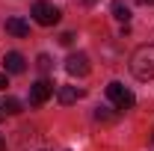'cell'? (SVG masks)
Wrapping results in <instances>:
<instances>
[{"label":"cell","instance_id":"6da1fadb","mask_svg":"<svg viewBox=\"0 0 154 151\" xmlns=\"http://www.w3.org/2000/svg\"><path fill=\"white\" fill-rule=\"evenodd\" d=\"M131 74L136 80H154V45H139L131 54Z\"/></svg>","mask_w":154,"mask_h":151},{"label":"cell","instance_id":"7a4b0ae2","mask_svg":"<svg viewBox=\"0 0 154 151\" xmlns=\"http://www.w3.org/2000/svg\"><path fill=\"white\" fill-rule=\"evenodd\" d=\"M107 98L116 104V110H131V107L136 104L134 92H131V89H125L122 83H110V86H107Z\"/></svg>","mask_w":154,"mask_h":151},{"label":"cell","instance_id":"3957f363","mask_svg":"<svg viewBox=\"0 0 154 151\" xmlns=\"http://www.w3.org/2000/svg\"><path fill=\"white\" fill-rule=\"evenodd\" d=\"M33 18H36L42 27H54L59 21V9L54 3H48V0H36V3H33Z\"/></svg>","mask_w":154,"mask_h":151},{"label":"cell","instance_id":"277c9868","mask_svg":"<svg viewBox=\"0 0 154 151\" xmlns=\"http://www.w3.org/2000/svg\"><path fill=\"white\" fill-rule=\"evenodd\" d=\"M65 71L71 77H86L89 74V57L86 54H71L65 59Z\"/></svg>","mask_w":154,"mask_h":151},{"label":"cell","instance_id":"5b68a950","mask_svg":"<svg viewBox=\"0 0 154 151\" xmlns=\"http://www.w3.org/2000/svg\"><path fill=\"white\" fill-rule=\"evenodd\" d=\"M51 95H54V83H48V80H38V83H33V89H30V104L42 107V104H45Z\"/></svg>","mask_w":154,"mask_h":151},{"label":"cell","instance_id":"8992f818","mask_svg":"<svg viewBox=\"0 0 154 151\" xmlns=\"http://www.w3.org/2000/svg\"><path fill=\"white\" fill-rule=\"evenodd\" d=\"M3 68H6V74H24L27 71V59L21 57L18 51H9L3 57Z\"/></svg>","mask_w":154,"mask_h":151},{"label":"cell","instance_id":"52a82bcc","mask_svg":"<svg viewBox=\"0 0 154 151\" xmlns=\"http://www.w3.org/2000/svg\"><path fill=\"white\" fill-rule=\"evenodd\" d=\"M6 33H12V36H18V39H27L30 36V24L24 18H6Z\"/></svg>","mask_w":154,"mask_h":151},{"label":"cell","instance_id":"ba28073f","mask_svg":"<svg viewBox=\"0 0 154 151\" xmlns=\"http://www.w3.org/2000/svg\"><path fill=\"white\" fill-rule=\"evenodd\" d=\"M110 9H113V18H116V21H122V24H128V21H131V6H128V3L113 0V6H110Z\"/></svg>","mask_w":154,"mask_h":151},{"label":"cell","instance_id":"9c48e42d","mask_svg":"<svg viewBox=\"0 0 154 151\" xmlns=\"http://www.w3.org/2000/svg\"><path fill=\"white\" fill-rule=\"evenodd\" d=\"M57 98H59V104H74L77 98H80V92H77V86H59Z\"/></svg>","mask_w":154,"mask_h":151},{"label":"cell","instance_id":"30bf717a","mask_svg":"<svg viewBox=\"0 0 154 151\" xmlns=\"http://www.w3.org/2000/svg\"><path fill=\"white\" fill-rule=\"evenodd\" d=\"M3 110H6V113H12V116H15V113H21V104H18V101H15V98H6V101H3Z\"/></svg>","mask_w":154,"mask_h":151},{"label":"cell","instance_id":"8fae6325","mask_svg":"<svg viewBox=\"0 0 154 151\" xmlns=\"http://www.w3.org/2000/svg\"><path fill=\"white\" fill-rule=\"evenodd\" d=\"M38 68H42V71H48V68H51V57H48V54H42V57H38Z\"/></svg>","mask_w":154,"mask_h":151},{"label":"cell","instance_id":"7c38bea8","mask_svg":"<svg viewBox=\"0 0 154 151\" xmlns=\"http://www.w3.org/2000/svg\"><path fill=\"white\" fill-rule=\"evenodd\" d=\"M59 42H62V45H71V42H74V36H71V33H62V36H59Z\"/></svg>","mask_w":154,"mask_h":151},{"label":"cell","instance_id":"4fadbf2b","mask_svg":"<svg viewBox=\"0 0 154 151\" xmlns=\"http://www.w3.org/2000/svg\"><path fill=\"white\" fill-rule=\"evenodd\" d=\"M6 86H9V80H6V71H3L0 74V89H6Z\"/></svg>","mask_w":154,"mask_h":151},{"label":"cell","instance_id":"5bb4252c","mask_svg":"<svg viewBox=\"0 0 154 151\" xmlns=\"http://www.w3.org/2000/svg\"><path fill=\"white\" fill-rule=\"evenodd\" d=\"M136 3H142V6H154V0H136Z\"/></svg>","mask_w":154,"mask_h":151},{"label":"cell","instance_id":"9a60e30c","mask_svg":"<svg viewBox=\"0 0 154 151\" xmlns=\"http://www.w3.org/2000/svg\"><path fill=\"white\" fill-rule=\"evenodd\" d=\"M3 116H6V110H3V104H0V119H3Z\"/></svg>","mask_w":154,"mask_h":151},{"label":"cell","instance_id":"2e32d148","mask_svg":"<svg viewBox=\"0 0 154 151\" xmlns=\"http://www.w3.org/2000/svg\"><path fill=\"white\" fill-rule=\"evenodd\" d=\"M3 148H6V145H3V142H0V151H3Z\"/></svg>","mask_w":154,"mask_h":151},{"label":"cell","instance_id":"e0dca14e","mask_svg":"<svg viewBox=\"0 0 154 151\" xmlns=\"http://www.w3.org/2000/svg\"><path fill=\"white\" fill-rule=\"evenodd\" d=\"M151 145H154V133H151Z\"/></svg>","mask_w":154,"mask_h":151}]
</instances>
